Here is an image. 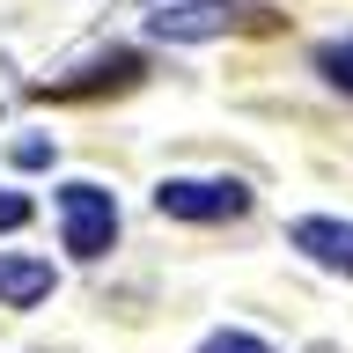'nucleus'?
Instances as JSON below:
<instances>
[{
  "label": "nucleus",
  "mask_w": 353,
  "mask_h": 353,
  "mask_svg": "<svg viewBox=\"0 0 353 353\" xmlns=\"http://www.w3.org/2000/svg\"><path fill=\"white\" fill-rule=\"evenodd\" d=\"M15 162H22V170H37V162H52V148H44V140H22Z\"/></svg>",
  "instance_id": "1a4fd4ad"
},
{
  "label": "nucleus",
  "mask_w": 353,
  "mask_h": 353,
  "mask_svg": "<svg viewBox=\"0 0 353 353\" xmlns=\"http://www.w3.org/2000/svg\"><path fill=\"white\" fill-rule=\"evenodd\" d=\"M52 294V265L44 258H0V302L8 309H37Z\"/></svg>",
  "instance_id": "39448f33"
},
{
  "label": "nucleus",
  "mask_w": 353,
  "mask_h": 353,
  "mask_svg": "<svg viewBox=\"0 0 353 353\" xmlns=\"http://www.w3.org/2000/svg\"><path fill=\"white\" fill-rule=\"evenodd\" d=\"M22 221H30V199H22V192H0V228H22Z\"/></svg>",
  "instance_id": "6e6552de"
},
{
  "label": "nucleus",
  "mask_w": 353,
  "mask_h": 353,
  "mask_svg": "<svg viewBox=\"0 0 353 353\" xmlns=\"http://www.w3.org/2000/svg\"><path fill=\"white\" fill-rule=\"evenodd\" d=\"M59 228H66V250H74V258H103L110 236H118L110 192H103V184H66V192H59Z\"/></svg>",
  "instance_id": "f257e3e1"
},
{
  "label": "nucleus",
  "mask_w": 353,
  "mask_h": 353,
  "mask_svg": "<svg viewBox=\"0 0 353 353\" xmlns=\"http://www.w3.org/2000/svg\"><path fill=\"white\" fill-rule=\"evenodd\" d=\"M294 250H309L324 272H353V228L346 221H324V214L294 221Z\"/></svg>",
  "instance_id": "20e7f679"
},
{
  "label": "nucleus",
  "mask_w": 353,
  "mask_h": 353,
  "mask_svg": "<svg viewBox=\"0 0 353 353\" xmlns=\"http://www.w3.org/2000/svg\"><path fill=\"white\" fill-rule=\"evenodd\" d=\"M316 66H324V81H331V88H346V96H353V37L324 44V52H316Z\"/></svg>",
  "instance_id": "423d86ee"
},
{
  "label": "nucleus",
  "mask_w": 353,
  "mask_h": 353,
  "mask_svg": "<svg viewBox=\"0 0 353 353\" xmlns=\"http://www.w3.org/2000/svg\"><path fill=\"white\" fill-rule=\"evenodd\" d=\"M199 353H272V346H265V339H250V331H214Z\"/></svg>",
  "instance_id": "0eeeda50"
},
{
  "label": "nucleus",
  "mask_w": 353,
  "mask_h": 353,
  "mask_svg": "<svg viewBox=\"0 0 353 353\" xmlns=\"http://www.w3.org/2000/svg\"><path fill=\"white\" fill-rule=\"evenodd\" d=\"M154 206L170 221H236L243 206H250V192H243L236 176H170V184L154 192Z\"/></svg>",
  "instance_id": "f03ea898"
},
{
  "label": "nucleus",
  "mask_w": 353,
  "mask_h": 353,
  "mask_svg": "<svg viewBox=\"0 0 353 353\" xmlns=\"http://www.w3.org/2000/svg\"><path fill=\"white\" fill-rule=\"evenodd\" d=\"M236 0H184V8H154L148 15V30L162 44H206V37H228L236 30Z\"/></svg>",
  "instance_id": "7ed1b4c3"
}]
</instances>
